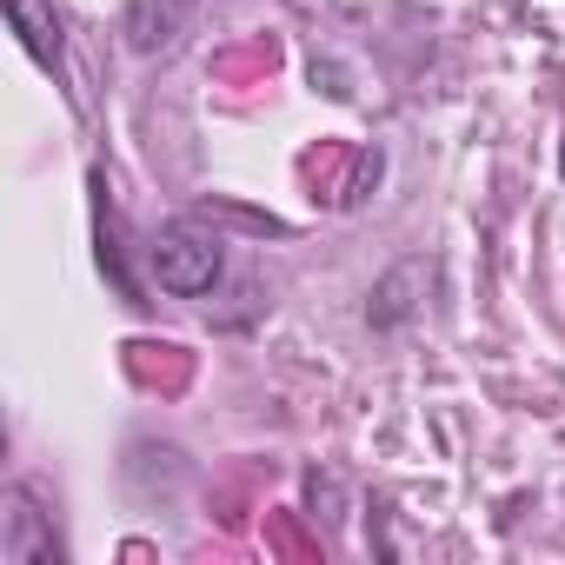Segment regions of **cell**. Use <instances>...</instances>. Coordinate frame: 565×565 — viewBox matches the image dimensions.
Listing matches in <instances>:
<instances>
[{
  "label": "cell",
  "instance_id": "cell-1",
  "mask_svg": "<svg viewBox=\"0 0 565 565\" xmlns=\"http://www.w3.org/2000/svg\"><path fill=\"white\" fill-rule=\"evenodd\" d=\"M147 273L160 279V294H173V300H200V294L220 287L226 253H220V239L200 233L193 220H173V226H160V233L147 239Z\"/></svg>",
  "mask_w": 565,
  "mask_h": 565
},
{
  "label": "cell",
  "instance_id": "cell-2",
  "mask_svg": "<svg viewBox=\"0 0 565 565\" xmlns=\"http://www.w3.org/2000/svg\"><path fill=\"white\" fill-rule=\"evenodd\" d=\"M0 558H8V565H61L67 558V545L54 532V512H47V499H41L34 479L8 486V512H0Z\"/></svg>",
  "mask_w": 565,
  "mask_h": 565
},
{
  "label": "cell",
  "instance_id": "cell-3",
  "mask_svg": "<svg viewBox=\"0 0 565 565\" xmlns=\"http://www.w3.org/2000/svg\"><path fill=\"white\" fill-rule=\"evenodd\" d=\"M193 8L200 0H127V47L134 54H160V47H173L180 34H186V21H193Z\"/></svg>",
  "mask_w": 565,
  "mask_h": 565
},
{
  "label": "cell",
  "instance_id": "cell-4",
  "mask_svg": "<svg viewBox=\"0 0 565 565\" xmlns=\"http://www.w3.org/2000/svg\"><path fill=\"white\" fill-rule=\"evenodd\" d=\"M8 21H14L21 47H28L41 67H61V61H67V34H61L54 0H8Z\"/></svg>",
  "mask_w": 565,
  "mask_h": 565
}]
</instances>
